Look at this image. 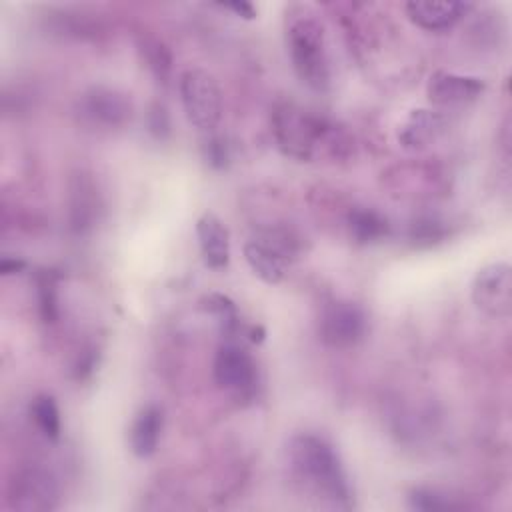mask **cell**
Segmentation results:
<instances>
[{
    "mask_svg": "<svg viewBox=\"0 0 512 512\" xmlns=\"http://www.w3.org/2000/svg\"><path fill=\"white\" fill-rule=\"evenodd\" d=\"M292 474L318 500L334 508H350V488L334 448L320 436L298 434L288 444Z\"/></svg>",
    "mask_w": 512,
    "mask_h": 512,
    "instance_id": "obj_1",
    "label": "cell"
},
{
    "mask_svg": "<svg viewBox=\"0 0 512 512\" xmlns=\"http://www.w3.org/2000/svg\"><path fill=\"white\" fill-rule=\"evenodd\" d=\"M286 46L292 68L312 90L324 92L330 86V62L322 22L308 8H296L288 14Z\"/></svg>",
    "mask_w": 512,
    "mask_h": 512,
    "instance_id": "obj_2",
    "label": "cell"
},
{
    "mask_svg": "<svg viewBox=\"0 0 512 512\" xmlns=\"http://www.w3.org/2000/svg\"><path fill=\"white\" fill-rule=\"evenodd\" d=\"M272 132L284 154L298 160H312L320 146H328L336 132L326 120L294 104H280L272 114Z\"/></svg>",
    "mask_w": 512,
    "mask_h": 512,
    "instance_id": "obj_3",
    "label": "cell"
},
{
    "mask_svg": "<svg viewBox=\"0 0 512 512\" xmlns=\"http://www.w3.org/2000/svg\"><path fill=\"white\" fill-rule=\"evenodd\" d=\"M180 98L188 122L198 130H212L222 118V92L216 78L202 68H188L180 76Z\"/></svg>",
    "mask_w": 512,
    "mask_h": 512,
    "instance_id": "obj_4",
    "label": "cell"
},
{
    "mask_svg": "<svg viewBox=\"0 0 512 512\" xmlns=\"http://www.w3.org/2000/svg\"><path fill=\"white\" fill-rule=\"evenodd\" d=\"M368 330L364 310L354 302H332L320 316V340L336 350L356 346Z\"/></svg>",
    "mask_w": 512,
    "mask_h": 512,
    "instance_id": "obj_5",
    "label": "cell"
},
{
    "mask_svg": "<svg viewBox=\"0 0 512 512\" xmlns=\"http://www.w3.org/2000/svg\"><path fill=\"white\" fill-rule=\"evenodd\" d=\"M472 302L492 318H506L512 312V268L494 262L478 270L472 282Z\"/></svg>",
    "mask_w": 512,
    "mask_h": 512,
    "instance_id": "obj_6",
    "label": "cell"
},
{
    "mask_svg": "<svg viewBox=\"0 0 512 512\" xmlns=\"http://www.w3.org/2000/svg\"><path fill=\"white\" fill-rule=\"evenodd\" d=\"M214 380L232 394H250L256 386V364L242 346L224 344L214 358Z\"/></svg>",
    "mask_w": 512,
    "mask_h": 512,
    "instance_id": "obj_7",
    "label": "cell"
},
{
    "mask_svg": "<svg viewBox=\"0 0 512 512\" xmlns=\"http://www.w3.org/2000/svg\"><path fill=\"white\" fill-rule=\"evenodd\" d=\"M80 112L92 124L116 128L130 120L132 104L126 94L112 88L96 86L82 96Z\"/></svg>",
    "mask_w": 512,
    "mask_h": 512,
    "instance_id": "obj_8",
    "label": "cell"
},
{
    "mask_svg": "<svg viewBox=\"0 0 512 512\" xmlns=\"http://www.w3.org/2000/svg\"><path fill=\"white\" fill-rule=\"evenodd\" d=\"M484 92V80L446 70L430 74L426 84L428 100L436 106H460L476 100Z\"/></svg>",
    "mask_w": 512,
    "mask_h": 512,
    "instance_id": "obj_9",
    "label": "cell"
},
{
    "mask_svg": "<svg viewBox=\"0 0 512 512\" xmlns=\"http://www.w3.org/2000/svg\"><path fill=\"white\" fill-rule=\"evenodd\" d=\"M8 498L12 508L18 510H50L56 502V484L50 474L42 470H26L12 480Z\"/></svg>",
    "mask_w": 512,
    "mask_h": 512,
    "instance_id": "obj_10",
    "label": "cell"
},
{
    "mask_svg": "<svg viewBox=\"0 0 512 512\" xmlns=\"http://www.w3.org/2000/svg\"><path fill=\"white\" fill-rule=\"evenodd\" d=\"M196 236L204 264L222 270L230 262V238L222 220L214 212H204L196 222Z\"/></svg>",
    "mask_w": 512,
    "mask_h": 512,
    "instance_id": "obj_11",
    "label": "cell"
},
{
    "mask_svg": "<svg viewBox=\"0 0 512 512\" xmlns=\"http://www.w3.org/2000/svg\"><path fill=\"white\" fill-rule=\"evenodd\" d=\"M472 4L464 2H432V0H414L406 4L408 18L422 30L440 32L452 28Z\"/></svg>",
    "mask_w": 512,
    "mask_h": 512,
    "instance_id": "obj_12",
    "label": "cell"
},
{
    "mask_svg": "<svg viewBox=\"0 0 512 512\" xmlns=\"http://www.w3.org/2000/svg\"><path fill=\"white\" fill-rule=\"evenodd\" d=\"M244 258L250 270L266 284H278L286 274L288 254L266 236L246 242Z\"/></svg>",
    "mask_w": 512,
    "mask_h": 512,
    "instance_id": "obj_13",
    "label": "cell"
},
{
    "mask_svg": "<svg viewBox=\"0 0 512 512\" xmlns=\"http://www.w3.org/2000/svg\"><path fill=\"white\" fill-rule=\"evenodd\" d=\"M162 426H164V416L162 410L154 404L144 406L130 430H128V440H130V450L138 456V458H148L156 452L158 442H160V434H162Z\"/></svg>",
    "mask_w": 512,
    "mask_h": 512,
    "instance_id": "obj_14",
    "label": "cell"
},
{
    "mask_svg": "<svg viewBox=\"0 0 512 512\" xmlns=\"http://www.w3.org/2000/svg\"><path fill=\"white\" fill-rule=\"evenodd\" d=\"M444 120L436 110H412L398 132V140L408 150L426 148L442 132Z\"/></svg>",
    "mask_w": 512,
    "mask_h": 512,
    "instance_id": "obj_15",
    "label": "cell"
},
{
    "mask_svg": "<svg viewBox=\"0 0 512 512\" xmlns=\"http://www.w3.org/2000/svg\"><path fill=\"white\" fill-rule=\"evenodd\" d=\"M348 230L354 242L370 244L388 234V220L370 208H354L348 214Z\"/></svg>",
    "mask_w": 512,
    "mask_h": 512,
    "instance_id": "obj_16",
    "label": "cell"
},
{
    "mask_svg": "<svg viewBox=\"0 0 512 512\" xmlns=\"http://www.w3.org/2000/svg\"><path fill=\"white\" fill-rule=\"evenodd\" d=\"M30 414L40 428V432L48 440H58L60 438V412L52 396L40 394L32 400L30 404Z\"/></svg>",
    "mask_w": 512,
    "mask_h": 512,
    "instance_id": "obj_17",
    "label": "cell"
},
{
    "mask_svg": "<svg viewBox=\"0 0 512 512\" xmlns=\"http://www.w3.org/2000/svg\"><path fill=\"white\" fill-rule=\"evenodd\" d=\"M56 302V276L44 272L38 276V308L44 322H54L58 318Z\"/></svg>",
    "mask_w": 512,
    "mask_h": 512,
    "instance_id": "obj_18",
    "label": "cell"
},
{
    "mask_svg": "<svg viewBox=\"0 0 512 512\" xmlns=\"http://www.w3.org/2000/svg\"><path fill=\"white\" fill-rule=\"evenodd\" d=\"M410 506L416 510H446V508H454L458 504L450 502V498H446L444 494L430 490V488H418L412 492L410 496Z\"/></svg>",
    "mask_w": 512,
    "mask_h": 512,
    "instance_id": "obj_19",
    "label": "cell"
},
{
    "mask_svg": "<svg viewBox=\"0 0 512 512\" xmlns=\"http://www.w3.org/2000/svg\"><path fill=\"white\" fill-rule=\"evenodd\" d=\"M224 8H228V10H232L234 14H238V16H242V18H246V20H252L254 16H256V10H254V6L250 4V2H228V4H222Z\"/></svg>",
    "mask_w": 512,
    "mask_h": 512,
    "instance_id": "obj_20",
    "label": "cell"
},
{
    "mask_svg": "<svg viewBox=\"0 0 512 512\" xmlns=\"http://www.w3.org/2000/svg\"><path fill=\"white\" fill-rule=\"evenodd\" d=\"M22 268H24V262H22V260H16V258H8V256H4V258H2V262H0V272H2L4 276L16 274V272H20Z\"/></svg>",
    "mask_w": 512,
    "mask_h": 512,
    "instance_id": "obj_21",
    "label": "cell"
}]
</instances>
